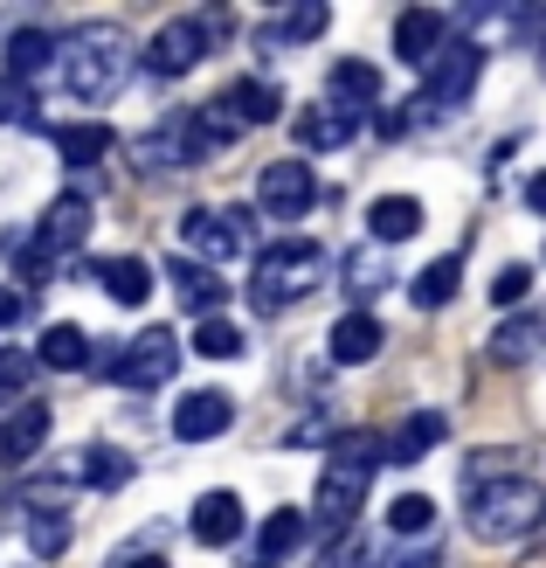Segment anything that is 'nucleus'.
Returning <instances> with one entry per match:
<instances>
[{
  "mask_svg": "<svg viewBox=\"0 0 546 568\" xmlns=\"http://www.w3.org/2000/svg\"><path fill=\"white\" fill-rule=\"evenodd\" d=\"M539 520H546V499H539L533 478H484L471 493V534L492 548L526 541V534H539Z\"/></svg>",
  "mask_w": 546,
  "mask_h": 568,
  "instance_id": "20e7f679",
  "label": "nucleus"
},
{
  "mask_svg": "<svg viewBox=\"0 0 546 568\" xmlns=\"http://www.w3.org/2000/svg\"><path fill=\"white\" fill-rule=\"evenodd\" d=\"M450 437V416L443 409H415V416H401L394 430L381 437V465H415V458H429Z\"/></svg>",
  "mask_w": 546,
  "mask_h": 568,
  "instance_id": "f8f14e48",
  "label": "nucleus"
},
{
  "mask_svg": "<svg viewBox=\"0 0 546 568\" xmlns=\"http://www.w3.org/2000/svg\"><path fill=\"white\" fill-rule=\"evenodd\" d=\"M477 77H484V49H477V42H443L436 63H429L422 98H415L409 111H415V119H450V111L477 91Z\"/></svg>",
  "mask_w": 546,
  "mask_h": 568,
  "instance_id": "0eeeda50",
  "label": "nucleus"
},
{
  "mask_svg": "<svg viewBox=\"0 0 546 568\" xmlns=\"http://www.w3.org/2000/svg\"><path fill=\"white\" fill-rule=\"evenodd\" d=\"M311 194H319V181H311L305 160H270L264 174H256V209L270 222H298L311 209Z\"/></svg>",
  "mask_w": 546,
  "mask_h": 568,
  "instance_id": "9d476101",
  "label": "nucleus"
},
{
  "mask_svg": "<svg viewBox=\"0 0 546 568\" xmlns=\"http://www.w3.org/2000/svg\"><path fill=\"white\" fill-rule=\"evenodd\" d=\"M381 339H388V326L373 320V312H347V320L326 333V354H332L339 367H367L373 354H381Z\"/></svg>",
  "mask_w": 546,
  "mask_h": 568,
  "instance_id": "2eb2a0df",
  "label": "nucleus"
},
{
  "mask_svg": "<svg viewBox=\"0 0 546 568\" xmlns=\"http://www.w3.org/2000/svg\"><path fill=\"white\" fill-rule=\"evenodd\" d=\"M526 209H539V215H546V174H533V181H526Z\"/></svg>",
  "mask_w": 546,
  "mask_h": 568,
  "instance_id": "79ce46f5",
  "label": "nucleus"
},
{
  "mask_svg": "<svg viewBox=\"0 0 546 568\" xmlns=\"http://www.w3.org/2000/svg\"><path fill=\"white\" fill-rule=\"evenodd\" d=\"M305 514L298 506H277V514L264 520V534H256V568H277V561H291L298 548H305Z\"/></svg>",
  "mask_w": 546,
  "mask_h": 568,
  "instance_id": "412c9836",
  "label": "nucleus"
},
{
  "mask_svg": "<svg viewBox=\"0 0 546 568\" xmlns=\"http://www.w3.org/2000/svg\"><path fill=\"white\" fill-rule=\"evenodd\" d=\"M187 527H194V541H208V548H228V541L243 534V499H236V493H208V499H194Z\"/></svg>",
  "mask_w": 546,
  "mask_h": 568,
  "instance_id": "a211bd4d",
  "label": "nucleus"
},
{
  "mask_svg": "<svg viewBox=\"0 0 546 568\" xmlns=\"http://www.w3.org/2000/svg\"><path fill=\"white\" fill-rule=\"evenodd\" d=\"M21 320V292H8V284H0V326H14Z\"/></svg>",
  "mask_w": 546,
  "mask_h": 568,
  "instance_id": "a19ab883",
  "label": "nucleus"
},
{
  "mask_svg": "<svg viewBox=\"0 0 546 568\" xmlns=\"http://www.w3.org/2000/svg\"><path fill=\"white\" fill-rule=\"evenodd\" d=\"M63 541H70V520L55 514V506H49V514H28V548H35V555H55Z\"/></svg>",
  "mask_w": 546,
  "mask_h": 568,
  "instance_id": "f704fd0d",
  "label": "nucleus"
},
{
  "mask_svg": "<svg viewBox=\"0 0 546 568\" xmlns=\"http://www.w3.org/2000/svg\"><path fill=\"white\" fill-rule=\"evenodd\" d=\"M381 284H388V264H381V250H353V257H347V292L373 298Z\"/></svg>",
  "mask_w": 546,
  "mask_h": 568,
  "instance_id": "72a5a7b5",
  "label": "nucleus"
},
{
  "mask_svg": "<svg viewBox=\"0 0 546 568\" xmlns=\"http://www.w3.org/2000/svg\"><path fill=\"white\" fill-rule=\"evenodd\" d=\"M353 132H360V119H353V111L326 104V111H305V119H298V146H311V153H332V146H347Z\"/></svg>",
  "mask_w": 546,
  "mask_h": 568,
  "instance_id": "bb28decb",
  "label": "nucleus"
},
{
  "mask_svg": "<svg viewBox=\"0 0 546 568\" xmlns=\"http://www.w3.org/2000/svg\"><path fill=\"white\" fill-rule=\"evenodd\" d=\"M373 568H443V555H381Z\"/></svg>",
  "mask_w": 546,
  "mask_h": 568,
  "instance_id": "ea45409f",
  "label": "nucleus"
},
{
  "mask_svg": "<svg viewBox=\"0 0 546 568\" xmlns=\"http://www.w3.org/2000/svg\"><path fill=\"white\" fill-rule=\"evenodd\" d=\"M42 444H49V403H21L0 423V465H28Z\"/></svg>",
  "mask_w": 546,
  "mask_h": 568,
  "instance_id": "f3484780",
  "label": "nucleus"
},
{
  "mask_svg": "<svg viewBox=\"0 0 546 568\" xmlns=\"http://www.w3.org/2000/svg\"><path fill=\"white\" fill-rule=\"evenodd\" d=\"M35 361L55 367V375H76V367H91L97 354H91V333H83V326L55 320V326H42V339H35Z\"/></svg>",
  "mask_w": 546,
  "mask_h": 568,
  "instance_id": "aec40b11",
  "label": "nucleus"
},
{
  "mask_svg": "<svg viewBox=\"0 0 546 568\" xmlns=\"http://www.w3.org/2000/svg\"><path fill=\"white\" fill-rule=\"evenodd\" d=\"M28 367H35L28 354H8V347H0V403H8V395H21V388H28Z\"/></svg>",
  "mask_w": 546,
  "mask_h": 568,
  "instance_id": "4c0bfd02",
  "label": "nucleus"
},
{
  "mask_svg": "<svg viewBox=\"0 0 546 568\" xmlns=\"http://www.w3.org/2000/svg\"><path fill=\"white\" fill-rule=\"evenodd\" d=\"M228 423H236V403H228L222 388H194V395H181V409H174V437L181 444H208V437H222Z\"/></svg>",
  "mask_w": 546,
  "mask_h": 568,
  "instance_id": "4468645a",
  "label": "nucleus"
},
{
  "mask_svg": "<svg viewBox=\"0 0 546 568\" xmlns=\"http://www.w3.org/2000/svg\"><path fill=\"white\" fill-rule=\"evenodd\" d=\"M326 91H332V104H339V111H353V119H360V111L381 104V77H373V63H353V55H347V63H332Z\"/></svg>",
  "mask_w": 546,
  "mask_h": 568,
  "instance_id": "4be33fe9",
  "label": "nucleus"
},
{
  "mask_svg": "<svg viewBox=\"0 0 546 568\" xmlns=\"http://www.w3.org/2000/svg\"><path fill=\"white\" fill-rule=\"evenodd\" d=\"M55 63V36H42V28H14L8 36V77H35V70H49Z\"/></svg>",
  "mask_w": 546,
  "mask_h": 568,
  "instance_id": "c756f323",
  "label": "nucleus"
},
{
  "mask_svg": "<svg viewBox=\"0 0 546 568\" xmlns=\"http://www.w3.org/2000/svg\"><path fill=\"white\" fill-rule=\"evenodd\" d=\"M367 230H373V243H409L422 230V202L415 194H381V202L367 209Z\"/></svg>",
  "mask_w": 546,
  "mask_h": 568,
  "instance_id": "5701e85b",
  "label": "nucleus"
},
{
  "mask_svg": "<svg viewBox=\"0 0 546 568\" xmlns=\"http://www.w3.org/2000/svg\"><path fill=\"white\" fill-rule=\"evenodd\" d=\"M539 347H546V320H526V312H519V320H505L492 339H484V361H492V367H526Z\"/></svg>",
  "mask_w": 546,
  "mask_h": 568,
  "instance_id": "6ab92c4d",
  "label": "nucleus"
},
{
  "mask_svg": "<svg viewBox=\"0 0 546 568\" xmlns=\"http://www.w3.org/2000/svg\"><path fill=\"white\" fill-rule=\"evenodd\" d=\"M429 527H436V499H429V493H401V499L388 506V534H394V541L429 534Z\"/></svg>",
  "mask_w": 546,
  "mask_h": 568,
  "instance_id": "2f4dec72",
  "label": "nucleus"
},
{
  "mask_svg": "<svg viewBox=\"0 0 546 568\" xmlns=\"http://www.w3.org/2000/svg\"><path fill=\"white\" fill-rule=\"evenodd\" d=\"M456 284H464V257H436L429 271H415L409 298H415L422 312H436V305H450V298H456Z\"/></svg>",
  "mask_w": 546,
  "mask_h": 568,
  "instance_id": "c85d7f7f",
  "label": "nucleus"
},
{
  "mask_svg": "<svg viewBox=\"0 0 546 568\" xmlns=\"http://www.w3.org/2000/svg\"><path fill=\"white\" fill-rule=\"evenodd\" d=\"M526 292H533V271H526V264H505V271L492 277V298H498V305H519Z\"/></svg>",
  "mask_w": 546,
  "mask_h": 568,
  "instance_id": "e433bc0d",
  "label": "nucleus"
},
{
  "mask_svg": "<svg viewBox=\"0 0 546 568\" xmlns=\"http://www.w3.org/2000/svg\"><path fill=\"white\" fill-rule=\"evenodd\" d=\"M181 243L194 250V264L208 257V271H215V264H228V257L249 243V230H243L236 209H187V215H181Z\"/></svg>",
  "mask_w": 546,
  "mask_h": 568,
  "instance_id": "9b49d317",
  "label": "nucleus"
},
{
  "mask_svg": "<svg viewBox=\"0 0 546 568\" xmlns=\"http://www.w3.org/2000/svg\"><path fill=\"white\" fill-rule=\"evenodd\" d=\"M436 49H443V14H429V8H409L394 21V55L409 70H429L436 63Z\"/></svg>",
  "mask_w": 546,
  "mask_h": 568,
  "instance_id": "dca6fc26",
  "label": "nucleus"
},
{
  "mask_svg": "<svg viewBox=\"0 0 546 568\" xmlns=\"http://www.w3.org/2000/svg\"><path fill=\"white\" fill-rule=\"evenodd\" d=\"M319 568H373V555L367 548H332V555H319Z\"/></svg>",
  "mask_w": 546,
  "mask_h": 568,
  "instance_id": "58836bf2",
  "label": "nucleus"
},
{
  "mask_svg": "<svg viewBox=\"0 0 546 568\" xmlns=\"http://www.w3.org/2000/svg\"><path fill=\"white\" fill-rule=\"evenodd\" d=\"M104 146H111L104 125H55V153H63L70 174H91V166L104 160Z\"/></svg>",
  "mask_w": 546,
  "mask_h": 568,
  "instance_id": "cd10ccee",
  "label": "nucleus"
},
{
  "mask_svg": "<svg viewBox=\"0 0 546 568\" xmlns=\"http://www.w3.org/2000/svg\"><path fill=\"white\" fill-rule=\"evenodd\" d=\"M83 478H91V486H125L132 458H125V450H111V444H91V450H83Z\"/></svg>",
  "mask_w": 546,
  "mask_h": 568,
  "instance_id": "473e14b6",
  "label": "nucleus"
},
{
  "mask_svg": "<svg viewBox=\"0 0 546 568\" xmlns=\"http://www.w3.org/2000/svg\"><path fill=\"white\" fill-rule=\"evenodd\" d=\"M208 42H215V21H200V14H181V21H166L159 36H153V49L138 55L153 77H187L200 55H208Z\"/></svg>",
  "mask_w": 546,
  "mask_h": 568,
  "instance_id": "1a4fd4ad",
  "label": "nucleus"
},
{
  "mask_svg": "<svg viewBox=\"0 0 546 568\" xmlns=\"http://www.w3.org/2000/svg\"><path fill=\"white\" fill-rule=\"evenodd\" d=\"M326 271H332V257L319 243H305V236H284V243H270L264 257H256V277H249V305L256 312H284V305H298V298H311L326 284Z\"/></svg>",
  "mask_w": 546,
  "mask_h": 568,
  "instance_id": "7ed1b4c3",
  "label": "nucleus"
},
{
  "mask_svg": "<svg viewBox=\"0 0 546 568\" xmlns=\"http://www.w3.org/2000/svg\"><path fill=\"white\" fill-rule=\"evenodd\" d=\"M97 284L111 292V305H146L153 298V264H138V257H111V264H97Z\"/></svg>",
  "mask_w": 546,
  "mask_h": 568,
  "instance_id": "a878e982",
  "label": "nucleus"
},
{
  "mask_svg": "<svg viewBox=\"0 0 546 568\" xmlns=\"http://www.w3.org/2000/svg\"><path fill=\"white\" fill-rule=\"evenodd\" d=\"M174 367H181V339L166 326L138 333L125 354H97V375L111 388H159V382H174Z\"/></svg>",
  "mask_w": 546,
  "mask_h": 568,
  "instance_id": "6e6552de",
  "label": "nucleus"
},
{
  "mask_svg": "<svg viewBox=\"0 0 546 568\" xmlns=\"http://www.w3.org/2000/svg\"><path fill=\"white\" fill-rule=\"evenodd\" d=\"M243 347H249L243 326H236V320H222V312H208V320L194 326V354H200V361H236Z\"/></svg>",
  "mask_w": 546,
  "mask_h": 568,
  "instance_id": "7c9ffc66",
  "label": "nucleus"
},
{
  "mask_svg": "<svg viewBox=\"0 0 546 568\" xmlns=\"http://www.w3.org/2000/svg\"><path fill=\"white\" fill-rule=\"evenodd\" d=\"M35 119V91L21 77H0V125H28Z\"/></svg>",
  "mask_w": 546,
  "mask_h": 568,
  "instance_id": "c9c22d12",
  "label": "nucleus"
},
{
  "mask_svg": "<svg viewBox=\"0 0 546 568\" xmlns=\"http://www.w3.org/2000/svg\"><path fill=\"white\" fill-rule=\"evenodd\" d=\"M326 21H332V8H319V0H311V8H291V14H277V21H264V28H256V42H264V49L319 42V36H326Z\"/></svg>",
  "mask_w": 546,
  "mask_h": 568,
  "instance_id": "393cba45",
  "label": "nucleus"
},
{
  "mask_svg": "<svg viewBox=\"0 0 546 568\" xmlns=\"http://www.w3.org/2000/svg\"><path fill=\"white\" fill-rule=\"evenodd\" d=\"M132 153H138L146 174H187V166H200L215 153V139H208V125H200V111H166Z\"/></svg>",
  "mask_w": 546,
  "mask_h": 568,
  "instance_id": "423d86ee",
  "label": "nucleus"
},
{
  "mask_svg": "<svg viewBox=\"0 0 546 568\" xmlns=\"http://www.w3.org/2000/svg\"><path fill=\"white\" fill-rule=\"evenodd\" d=\"M194 111H200V125H208L215 146H228V139L270 125L277 111H284V91H277V83H264V77H243V83H228L215 104H194Z\"/></svg>",
  "mask_w": 546,
  "mask_h": 568,
  "instance_id": "39448f33",
  "label": "nucleus"
},
{
  "mask_svg": "<svg viewBox=\"0 0 546 568\" xmlns=\"http://www.w3.org/2000/svg\"><path fill=\"white\" fill-rule=\"evenodd\" d=\"M166 277H174L181 305H187V312H200V320H208V312L222 305V292H228V284H222L208 264H194V257H174V264H166Z\"/></svg>",
  "mask_w": 546,
  "mask_h": 568,
  "instance_id": "b1692460",
  "label": "nucleus"
},
{
  "mask_svg": "<svg viewBox=\"0 0 546 568\" xmlns=\"http://www.w3.org/2000/svg\"><path fill=\"white\" fill-rule=\"evenodd\" d=\"M373 471H381V450H373V437H339L332 444V458L319 471V506H311V534L319 541H339L353 520H360V506L373 493Z\"/></svg>",
  "mask_w": 546,
  "mask_h": 568,
  "instance_id": "f03ea898",
  "label": "nucleus"
},
{
  "mask_svg": "<svg viewBox=\"0 0 546 568\" xmlns=\"http://www.w3.org/2000/svg\"><path fill=\"white\" fill-rule=\"evenodd\" d=\"M83 236H91V202H83V194H55L49 215L35 222V250L55 264V257H63V250H76Z\"/></svg>",
  "mask_w": 546,
  "mask_h": 568,
  "instance_id": "ddd939ff",
  "label": "nucleus"
},
{
  "mask_svg": "<svg viewBox=\"0 0 546 568\" xmlns=\"http://www.w3.org/2000/svg\"><path fill=\"white\" fill-rule=\"evenodd\" d=\"M55 77L76 104H111L132 77V36L119 21H83L55 42Z\"/></svg>",
  "mask_w": 546,
  "mask_h": 568,
  "instance_id": "f257e3e1",
  "label": "nucleus"
}]
</instances>
